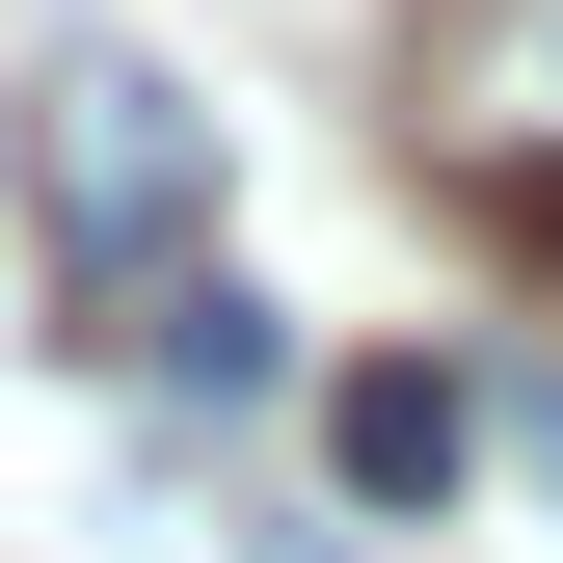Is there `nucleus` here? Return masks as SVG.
Listing matches in <instances>:
<instances>
[{"instance_id": "2", "label": "nucleus", "mask_w": 563, "mask_h": 563, "mask_svg": "<svg viewBox=\"0 0 563 563\" xmlns=\"http://www.w3.org/2000/svg\"><path fill=\"white\" fill-rule=\"evenodd\" d=\"M322 456H349V510H456V483H483V402L430 376V349H376V376H322Z\"/></svg>"}, {"instance_id": "3", "label": "nucleus", "mask_w": 563, "mask_h": 563, "mask_svg": "<svg viewBox=\"0 0 563 563\" xmlns=\"http://www.w3.org/2000/svg\"><path fill=\"white\" fill-rule=\"evenodd\" d=\"M108 322H134L162 402H268V296H242V268H162V296H108Z\"/></svg>"}, {"instance_id": "4", "label": "nucleus", "mask_w": 563, "mask_h": 563, "mask_svg": "<svg viewBox=\"0 0 563 563\" xmlns=\"http://www.w3.org/2000/svg\"><path fill=\"white\" fill-rule=\"evenodd\" d=\"M510 456H537V483H563V402H510Z\"/></svg>"}, {"instance_id": "1", "label": "nucleus", "mask_w": 563, "mask_h": 563, "mask_svg": "<svg viewBox=\"0 0 563 563\" xmlns=\"http://www.w3.org/2000/svg\"><path fill=\"white\" fill-rule=\"evenodd\" d=\"M27 216H54L81 296L216 268V108H188L162 54H54V81H27Z\"/></svg>"}]
</instances>
